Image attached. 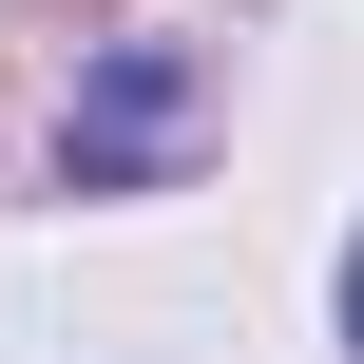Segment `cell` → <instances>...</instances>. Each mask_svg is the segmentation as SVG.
I'll use <instances>...</instances> for the list:
<instances>
[{"mask_svg":"<svg viewBox=\"0 0 364 364\" xmlns=\"http://www.w3.org/2000/svg\"><path fill=\"white\" fill-rule=\"evenodd\" d=\"M192 96H211L192 38H115V58L77 77V115H58V173H77V192H154V173L192 154Z\"/></svg>","mask_w":364,"mask_h":364,"instance_id":"obj_1","label":"cell"},{"mask_svg":"<svg viewBox=\"0 0 364 364\" xmlns=\"http://www.w3.org/2000/svg\"><path fill=\"white\" fill-rule=\"evenodd\" d=\"M346 346H364V250H346Z\"/></svg>","mask_w":364,"mask_h":364,"instance_id":"obj_2","label":"cell"}]
</instances>
